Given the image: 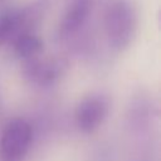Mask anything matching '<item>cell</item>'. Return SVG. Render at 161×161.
Instances as JSON below:
<instances>
[{"instance_id": "cell-3", "label": "cell", "mask_w": 161, "mask_h": 161, "mask_svg": "<svg viewBox=\"0 0 161 161\" xmlns=\"http://www.w3.org/2000/svg\"><path fill=\"white\" fill-rule=\"evenodd\" d=\"M33 141V128L23 118L9 121L0 136V161H24Z\"/></svg>"}, {"instance_id": "cell-4", "label": "cell", "mask_w": 161, "mask_h": 161, "mask_svg": "<svg viewBox=\"0 0 161 161\" xmlns=\"http://www.w3.org/2000/svg\"><path fill=\"white\" fill-rule=\"evenodd\" d=\"M109 99L102 93L84 96L74 111V121L78 130L83 133H92L98 130L109 112Z\"/></svg>"}, {"instance_id": "cell-2", "label": "cell", "mask_w": 161, "mask_h": 161, "mask_svg": "<svg viewBox=\"0 0 161 161\" xmlns=\"http://www.w3.org/2000/svg\"><path fill=\"white\" fill-rule=\"evenodd\" d=\"M47 8V0H36L0 14V47L11 43L21 34L33 33V29L44 16Z\"/></svg>"}, {"instance_id": "cell-1", "label": "cell", "mask_w": 161, "mask_h": 161, "mask_svg": "<svg viewBox=\"0 0 161 161\" xmlns=\"http://www.w3.org/2000/svg\"><path fill=\"white\" fill-rule=\"evenodd\" d=\"M103 25L109 45L117 52L126 50L137 30V14L130 0H109L104 9Z\"/></svg>"}, {"instance_id": "cell-8", "label": "cell", "mask_w": 161, "mask_h": 161, "mask_svg": "<svg viewBox=\"0 0 161 161\" xmlns=\"http://www.w3.org/2000/svg\"><path fill=\"white\" fill-rule=\"evenodd\" d=\"M1 104H3V103H1V93H0V112H1V107H3Z\"/></svg>"}, {"instance_id": "cell-7", "label": "cell", "mask_w": 161, "mask_h": 161, "mask_svg": "<svg viewBox=\"0 0 161 161\" xmlns=\"http://www.w3.org/2000/svg\"><path fill=\"white\" fill-rule=\"evenodd\" d=\"M13 52L24 60L38 57L43 50V40L34 33H25L16 36L13 42Z\"/></svg>"}, {"instance_id": "cell-6", "label": "cell", "mask_w": 161, "mask_h": 161, "mask_svg": "<svg viewBox=\"0 0 161 161\" xmlns=\"http://www.w3.org/2000/svg\"><path fill=\"white\" fill-rule=\"evenodd\" d=\"M89 11H91L89 0H74L68 6L59 23V30H58L59 36L69 38L77 34L86 24Z\"/></svg>"}, {"instance_id": "cell-5", "label": "cell", "mask_w": 161, "mask_h": 161, "mask_svg": "<svg viewBox=\"0 0 161 161\" xmlns=\"http://www.w3.org/2000/svg\"><path fill=\"white\" fill-rule=\"evenodd\" d=\"M65 63L58 58L34 57L26 59L23 65V75L26 82L38 87H52L64 73Z\"/></svg>"}]
</instances>
